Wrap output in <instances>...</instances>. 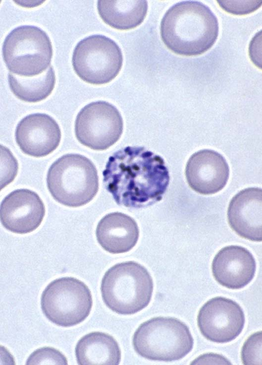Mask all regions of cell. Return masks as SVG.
I'll use <instances>...</instances> for the list:
<instances>
[{
  "label": "cell",
  "mask_w": 262,
  "mask_h": 365,
  "mask_svg": "<svg viewBox=\"0 0 262 365\" xmlns=\"http://www.w3.org/2000/svg\"><path fill=\"white\" fill-rule=\"evenodd\" d=\"M8 78L14 95L29 103L38 102L47 98L53 90L55 83V72L52 65L38 75L25 77L9 72Z\"/></svg>",
  "instance_id": "obj_19"
},
{
  "label": "cell",
  "mask_w": 262,
  "mask_h": 365,
  "mask_svg": "<svg viewBox=\"0 0 262 365\" xmlns=\"http://www.w3.org/2000/svg\"><path fill=\"white\" fill-rule=\"evenodd\" d=\"M15 137L24 153L42 157L57 148L61 133L58 123L52 117L46 114L34 113L26 116L19 122Z\"/></svg>",
  "instance_id": "obj_12"
},
{
  "label": "cell",
  "mask_w": 262,
  "mask_h": 365,
  "mask_svg": "<svg viewBox=\"0 0 262 365\" xmlns=\"http://www.w3.org/2000/svg\"><path fill=\"white\" fill-rule=\"evenodd\" d=\"M185 176L190 187L201 194H212L226 184L229 168L224 157L217 152L204 149L194 153L185 168Z\"/></svg>",
  "instance_id": "obj_13"
},
{
  "label": "cell",
  "mask_w": 262,
  "mask_h": 365,
  "mask_svg": "<svg viewBox=\"0 0 262 365\" xmlns=\"http://www.w3.org/2000/svg\"><path fill=\"white\" fill-rule=\"evenodd\" d=\"M123 127V119L118 109L108 102L98 101L86 105L78 113L75 133L82 145L102 151L119 139Z\"/></svg>",
  "instance_id": "obj_9"
},
{
  "label": "cell",
  "mask_w": 262,
  "mask_h": 365,
  "mask_svg": "<svg viewBox=\"0 0 262 365\" xmlns=\"http://www.w3.org/2000/svg\"><path fill=\"white\" fill-rule=\"evenodd\" d=\"M221 7L227 12L244 15L253 12L262 5V0L217 1Z\"/></svg>",
  "instance_id": "obj_22"
},
{
  "label": "cell",
  "mask_w": 262,
  "mask_h": 365,
  "mask_svg": "<svg viewBox=\"0 0 262 365\" xmlns=\"http://www.w3.org/2000/svg\"><path fill=\"white\" fill-rule=\"evenodd\" d=\"M209 362H216L217 364H231L226 358L222 355L208 353L202 355L196 359L191 364H208Z\"/></svg>",
  "instance_id": "obj_23"
},
{
  "label": "cell",
  "mask_w": 262,
  "mask_h": 365,
  "mask_svg": "<svg viewBox=\"0 0 262 365\" xmlns=\"http://www.w3.org/2000/svg\"><path fill=\"white\" fill-rule=\"evenodd\" d=\"M100 289L102 299L108 308L119 314L131 315L148 305L154 282L144 266L128 261L117 263L105 272Z\"/></svg>",
  "instance_id": "obj_3"
},
{
  "label": "cell",
  "mask_w": 262,
  "mask_h": 365,
  "mask_svg": "<svg viewBox=\"0 0 262 365\" xmlns=\"http://www.w3.org/2000/svg\"><path fill=\"white\" fill-rule=\"evenodd\" d=\"M245 322V314L236 302L222 297L208 301L200 309L197 324L203 336L217 343L229 342L241 333Z\"/></svg>",
  "instance_id": "obj_10"
},
{
  "label": "cell",
  "mask_w": 262,
  "mask_h": 365,
  "mask_svg": "<svg viewBox=\"0 0 262 365\" xmlns=\"http://www.w3.org/2000/svg\"><path fill=\"white\" fill-rule=\"evenodd\" d=\"M2 54L10 72L32 77L45 71L50 66L53 51L47 33L34 25H21L12 30L3 43Z\"/></svg>",
  "instance_id": "obj_6"
},
{
  "label": "cell",
  "mask_w": 262,
  "mask_h": 365,
  "mask_svg": "<svg viewBox=\"0 0 262 365\" xmlns=\"http://www.w3.org/2000/svg\"><path fill=\"white\" fill-rule=\"evenodd\" d=\"M97 241L112 254L127 252L136 244L139 230L135 220L121 212L108 213L99 222L96 230Z\"/></svg>",
  "instance_id": "obj_16"
},
{
  "label": "cell",
  "mask_w": 262,
  "mask_h": 365,
  "mask_svg": "<svg viewBox=\"0 0 262 365\" xmlns=\"http://www.w3.org/2000/svg\"><path fill=\"white\" fill-rule=\"evenodd\" d=\"M44 203L35 192L26 188L11 192L0 204V221L7 230L25 234L35 230L45 217Z\"/></svg>",
  "instance_id": "obj_11"
},
{
  "label": "cell",
  "mask_w": 262,
  "mask_h": 365,
  "mask_svg": "<svg viewBox=\"0 0 262 365\" xmlns=\"http://www.w3.org/2000/svg\"><path fill=\"white\" fill-rule=\"evenodd\" d=\"M72 63L77 75L94 85L107 83L119 73L123 56L118 45L102 35H93L80 41L72 54Z\"/></svg>",
  "instance_id": "obj_8"
},
{
  "label": "cell",
  "mask_w": 262,
  "mask_h": 365,
  "mask_svg": "<svg viewBox=\"0 0 262 365\" xmlns=\"http://www.w3.org/2000/svg\"><path fill=\"white\" fill-rule=\"evenodd\" d=\"M48 188L58 203L78 207L90 202L99 190V177L94 163L78 154H67L55 161L47 175Z\"/></svg>",
  "instance_id": "obj_4"
},
{
  "label": "cell",
  "mask_w": 262,
  "mask_h": 365,
  "mask_svg": "<svg viewBox=\"0 0 262 365\" xmlns=\"http://www.w3.org/2000/svg\"><path fill=\"white\" fill-rule=\"evenodd\" d=\"M92 306V296L88 286L71 277L52 281L41 297V307L46 317L56 325L64 327L84 321L89 315Z\"/></svg>",
  "instance_id": "obj_7"
},
{
  "label": "cell",
  "mask_w": 262,
  "mask_h": 365,
  "mask_svg": "<svg viewBox=\"0 0 262 365\" xmlns=\"http://www.w3.org/2000/svg\"><path fill=\"white\" fill-rule=\"evenodd\" d=\"M160 35L165 46L183 56L202 54L216 42L217 18L204 3L196 0L177 2L170 7L160 23Z\"/></svg>",
  "instance_id": "obj_2"
},
{
  "label": "cell",
  "mask_w": 262,
  "mask_h": 365,
  "mask_svg": "<svg viewBox=\"0 0 262 365\" xmlns=\"http://www.w3.org/2000/svg\"><path fill=\"white\" fill-rule=\"evenodd\" d=\"M66 357L58 350L44 347L34 351L28 357L26 365H67Z\"/></svg>",
  "instance_id": "obj_20"
},
{
  "label": "cell",
  "mask_w": 262,
  "mask_h": 365,
  "mask_svg": "<svg viewBox=\"0 0 262 365\" xmlns=\"http://www.w3.org/2000/svg\"><path fill=\"white\" fill-rule=\"evenodd\" d=\"M103 176L105 186L116 203L131 208L161 200L170 181L164 160L144 147L127 146L114 153Z\"/></svg>",
  "instance_id": "obj_1"
},
{
  "label": "cell",
  "mask_w": 262,
  "mask_h": 365,
  "mask_svg": "<svg viewBox=\"0 0 262 365\" xmlns=\"http://www.w3.org/2000/svg\"><path fill=\"white\" fill-rule=\"evenodd\" d=\"M215 280L221 286L232 290L242 289L254 278L256 270L254 257L247 248L228 245L215 255L211 264Z\"/></svg>",
  "instance_id": "obj_14"
},
{
  "label": "cell",
  "mask_w": 262,
  "mask_h": 365,
  "mask_svg": "<svg viewBox=\"0 0 262 365\" xmlns=\"http://www.w3.org/2000/svg\"><path fill=\"white\" fill-rule=\"evenodd\" d=\"M262 189L249 187L241 190L231 200L227 218L232 229L239 236L253 242H261Z\"/></svg>",
  "instance_id": "obj_15"
},
{
  "label": "cell",
  "mask_w": 262,
  "mask_h": 365,
  "mask_svg": "<svg viewBox=\"0 0 262 365\" xmlns=\"http://www.w3.org/2000/svg\"><path fill=\"white\" fill-rule=\"evenodd\" d=\"M135 351L146 359L178 361L193 348L194 339L187 325L178 318L158 316L141 323L132 338Z\"/></svg>",
  "instance_id": "obj_5"
},
{
  "label": "cell",
  "mask_w": 262,
  "mask_h": 365,
  "mask_svg": "<svg viewBox=\"0 0 262 365\" xmlns=\"http://www.w3.org/2000/svg\"><path fill=\"white\" fill-rule=\"evenodd\" d=\"M77 364L85 365H119L121 352L116 340L111 335L94 331L81 337L76 345Z\"/></svg>",
  "instance_id": "obj_17"
},
{
  "label": "cell",
  "mask_w": 262,
  "mask_h": 365,
  "mask_svg": "<svg viewBox=\"0 0 262 365\" xmlns=\"http://www.w3.org/2000/svg\"><path fill=\"white\" fill-rule=\"evenodd\" d=\"M97 9L103 20L111 27L127 30L142 23L148 10L146 0H98Z\"/></svg>",
  "instance_id": "obj_18"
},
{
  "label": "cell",
  "mask_w": 262,
  "mask_h": 365,
  "mask_svg": "<svg viewBox=\"0 0 262 365\" xmlns=\"http://www.w3.org/2000/svg\"><path fill=\"white\" fill-rule=\"evenodd\" d=\"M244 365H262V332L253 333L244 342L241 353Z\"/></svg>",
  "instance_id": "obj_21"
}]
</instances>
